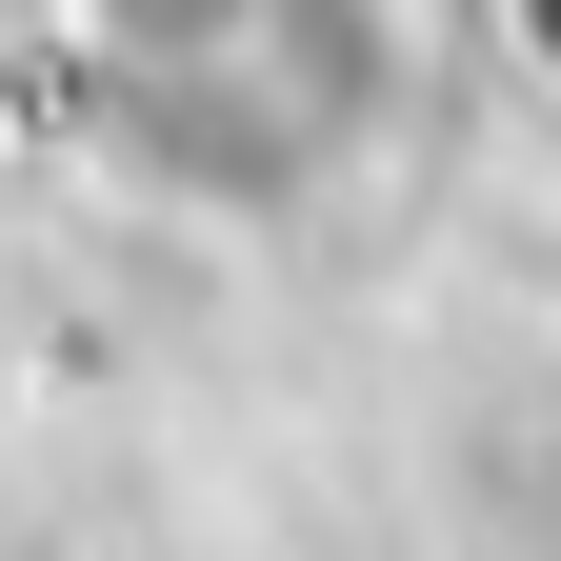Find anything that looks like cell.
Masks as SVG:
<instances>
[{
    "mask_svg": "<svg viewBox=\"0 0 561 561\" xmlns=\"http://www.w3.org/2000/svg\"><path fill=\"white\" fill-rule=\"evenodd\" d=\"M121 21H140V0H121ZM221 21H241V0H181V21H161V41H221Z\"/></svg>",
    "mask_w": 561,
    "mask_h": 561,
    "instance_id": "obj_1",
    "label": "cell"
},
{
    "mask_svg": "<svg viewBox=\"0 0 561 561\" xmlns=\"http://www.w3.org/2000/svg\"><path fill=\"white\" fill-rule=\"evenodd\" d=\"M522 60H541V81H561V0H522Z\"/></svg>",
    "mask_w": 561,
    "mask_h": 561,
    "instance_id": "obj_2",
    "label": "cell"
}]
</instances>
